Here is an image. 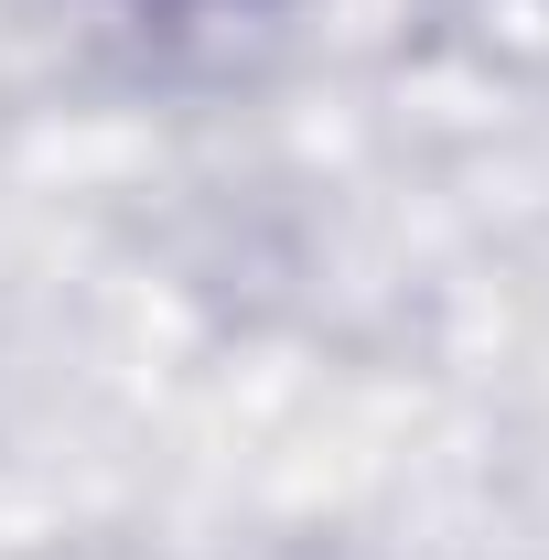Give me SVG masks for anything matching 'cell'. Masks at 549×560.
<instances>
[{"mask_svg": "<svg viewBox=\"0 0 549 560\" xmlns=\"http://www.w3.org/2000/svg\"><path fill=\"white\" fill-rule=\"evenodd\" d=\"M151 11H184V0H151Z\"/></svg>", "mask_w": 549, "mask_h": 560, "instance_id": "6da1fadb", "label": "cell"}]
</instances>
